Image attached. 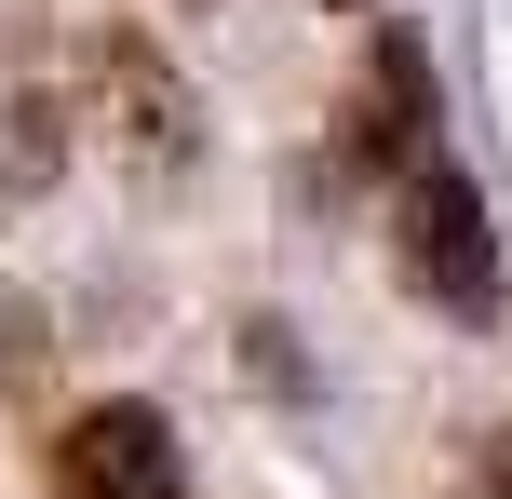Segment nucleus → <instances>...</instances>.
I'll list each match as a JSON object with an SVG mask.
<instances>
[{
  "instance_id": "obj_1",
  "label": "nucleus",
  "mask_w": 512,
  "mask_h": 499,
  "mask_svg": "<svg viewBox=\"0 0 512 499\" xmlns=\"http://www.w3.org/2000/svg\"><path fill=\"white\" fill-rule=\"evenodd\" d=\"M81 122H95L108 162H135V176H189V149H203L189 68L135 14H95V27H81Z\"/></svg>"
},
{
  "instance_id": "obj_2",
  "label": "nucleus",
  "mask_w": 512,
  "mask_h": 499,
  "mask_svg": "<svg viewBox=\"0 0 512 499\" xmlns=\"http://www.w3.org/2000/svg\"><path fill=\"white\" fill-rule=\"evenodd\" d=\"M391 270H405L432 311H459V324L499 311V230H486V189H472L459 162H418V176L391 189Z\"/></svg>"
},
{
  "instance_id": "obj_3",
  "label": "nucleus",
  "mask_w": 512,
  "mask_h": 499,
  "mask_svg": "<svg viewBox=\"0 0 512 499\" xmlns=\"http://www.w3.org/2000/svg\"><path fill=\"white\" fill-rule=\"evenodd\" d=\"M41 499H203V486H189L176 419H162V405L108 392V405H81V419L41 446Z\"/></svg>"
},
{
  "instance_id": "obj_4",
  "label": "nucleus",
  "mask_w": 512,
  "mask_h": 499,
  "mask_svg": "<svg viewBox=\"0 0 512 499\" xmlns=\"http://www.w3.org/2000/svg\"><path fill=\"white\" fill-rule=\"evenodd\" d=\"M432 122H445V108H432V54H418V27H378L364 68H351V108H337V162L378 176V189H405L418 162H445Z\"/></svg>"
},
{
  "instance_id": "obj_5",
  "label": "nucleus",
  "mask_w": 512,
  "mask_h": 499,
  "mask_svg": "<svg viewBox=\"0 0 512 499\" xmlns=\"http://www.w3.org/2000/svg\"><path fill=\"white\" fill-rule=\"evenodd\" d=\"M54 149H68V95H54L41 41H14V54H0V162H14V189H41Z\"/></svg>"
},
{
  "instance_id": "obj_6",
  "label": "nucleus",
  "mask_w": 512,
  "mask_h": 499,
  "mask_svg": "<svg viewBox=\"0 0 512 499\" xmlns=\"http://www.w3.org/2000/svg\"><path fill=\"white\" fill-rule=\"evenodd\" d=\"M486 499H512V446H486Z\"/></svg>"
},
{
  "instance_id": "obj_7",
  "label": "nucleus",
  "mask_w": 512,
  "mask_h": 499,
  "mask_svg": "<svg viewBox=\"0 0 512 499\" xmlns=\"http://www.w3.org/2000/svg\"><path fill=\"white\" fill-rule=\"evenodd\" d=\"M337 14H351V0H337Z\"/></svg>"
}]
</instances>
